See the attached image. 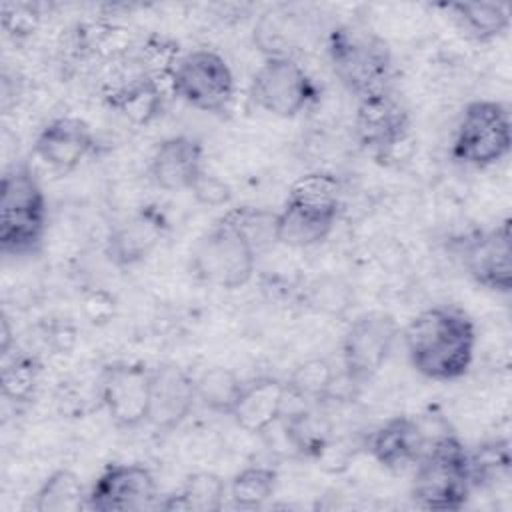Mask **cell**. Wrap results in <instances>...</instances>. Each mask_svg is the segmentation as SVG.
Listing matches in <instances>:
<instances>
[{
	"label": "cell",
	"mask_w": 512,
	"mask_h": 512,
	"mask_svg": "<svg viewBox=\"0 0 512 512\" xmlns=\"http://www.w3.org/2000/svg\"><path fill=\"white\" fill-rule=\"evenodd\" d=\"M192 192L204 204H220V202H226L228 196H230L228 188L222 182H218L216 178H210L208 174L198 182V186Z\"/></svg>",
	"instance_id": "obj_35"
},
{
	"label": "cell",
	"mask_w": 512,
	"mask_h": 512,
	"mask_svg": "<svg viewBox=\"0 0 512 512\" xmlns=\"http://www.w3.org/2000/svg\"><path fill=\"white\" fill-rule=\"evenodd\" d=\"M148 174L160 190L192 192L206 176L202 144L186 134L164 138L150 156Z\"/></svg>",
	"instance_id": "obj_15"
},
{
	"label": "cell",
	"mask_w": 512,
	"mask_h": 512,
	"mask_svg": "<svg viewBox=\"0 0 512 512\" xmlns=\"http://www.w3.org/2000/svg\"><path fill=\"white\" fill-rule=\"evenodd\" d=\"M512 146L510 112L496 100L468 102L456 124L452 158L474 168L502 162Z\"/></svg>",
	"instance_id": "obj_6"
},
{
	"label": "cell",
	"mask_w": 512,
	"mask_h": 512,
	"mask_svg": "<svg viewBox=\"0 0 512 512\" xmlns=\"http://www.w3.org/2000/svg\"><path fill=\"white\" fill-rule=\"evenodd\" d=\"M194 382H196V400L204 408L224 416L232 414L234 404L244 386V380H240L232 370L222 366L206 368L200 376L194 378Z\"/></svg>",
	"instance_id": "obj_28"
},
{
	"label": "cell",
	"mask_w": 512,
	"mask_h": 512,
	"mask_svg": "<svg viewBox=\"0 0 512 512\" xmlns=\"http://www.w3.org/2000/svg\"><path fill=\"white\" fill-rule=\"evenodd\" d=\"M250 96L268 114L294 118L316 98V86L294 58L268 56L252 78Z\"/></svg>",
	"instance_id": "obj_9"
},
{
	"label": "cell",
	"mask_w": 512,
	"mask_h": 512,
	"mask_svg": "<svg viewBox=\"0 0 512 512\" xmlns=\"http://www.w3.org/2000/svg\"><path fill=\"white\" fill-rule=\"evenodd\" d=\"M354 132L374 158H388L410 134V114L392 88L358 100Z\"/></svg>",
	"instance_id": "obj_11"
},
{
	"label": "cell",
	"mask_w": 512,
	"mask_h": 512,
	"mask_svg": "<svg viewBox=\"0 0 512 512\" xmlns=\"http://www.w3.org/2000/svg\"><path fill=\"white\" fill-rule=\"evenodd\" d=\"M340 180L330 172H310L292 182L286 200L308 208L340 214Z\"/></svg>",
	"instance_id": "obj_29"
},
{
	"label": "cell",
	"mask_w": 512,
	"mask_h": 512,
	"mask_svg": "<svg viewBox=\"0 0 512 512\" xmlns=\"http://www.w3.org/2000/svg\"><path fill=\"white\" fill-rule=\"evenodd\" d=\"M258 252L226 218H218L192 246L190 270L204 284L236 290L250 282Z\"/></svg>",
	"instance_id": "obj_5"
},
{
	"label": "cell",
	"mask_w": 512,
	"mask_h": 512,
	"mask_svg": "<svg viewBox=\"0 0 512 512\" xmlns=\"http://www.w3.org/2000/svg\"><path fill=\"white\" fill-rule=\"evenodd\" d=\"M196 402V382L180 366L162 364L152 368L150 406L146 422L158 432L176 430L192 412Z\"/></svg>",
	"instance_id": "obj_16"
},
{
	"label": "cell",
	"mask_w": 512,
	"mask_h": 512,
	"mask_svg": "<svg viewBox=\"0 0 512 512\" xmlns=\"http://www.w3.org/2000/svg\"><path fill=\"white\" fill-rule=\"evenodd\" d=\"M10 346H12V330H10L8 318L4 316V318H2V342H0V352H2V358L10 354Z\"/></svg>",
	"instance_id": "obj_36"
},
{
	"label": "cell",
	"mask_w": 512,
	"mask_h": 512,
	"mask_svg": "<svg viewBox=\"0 0 512 512\" xmlns=\"http://www.w3.org/2000/svg\"><path fill=\"white\" fill-rule=\"evenodd\" d=\"M166 230L164 212L152 204L142 206L108 234L104 254L116 268H132L160 246Z\"/></svg>",
	"instance_id": "obj_14"
},
{
	"label": "cell",
	"mask_w": 512,
	"mask_h": 512,
	"mask_svg": "<svg viewBox=\"0 0 512 512\" xmlns=\"http://www.w3.org/2000/svg\"><path fill=\"white\" fill-rule=\"evenodd\" d=\"M256 248L258 256L276 242V214L264 208L240 206L224 214Z\"/></svg>",
	"instance_id": "obj_32"
},
{
	"label": "cell",
	"mask_w": 512,
	"mask_h": 512,
	"mask_svg": "<svg viewBox=\"0 0 512 512\" xmlns=\"http://www.w3.org/2000/svg\"><path fill=\"white\" fill-rule=\"evenodd\" d=\"M336 78L360 100L390 88L392 56L388 44L358 26H336L326 42Z\"/></svg>",
	"instance_id": "obj_4"
},
{
	"label": "cell",
	"mask_w": 512,
	"mask_h": 512,
	"mask_svg": "<svg viewBox=\"0 0 512 512\" xmlns=\"http://www.w3.org/2000/svg\"><path fill=\"white\" fill-rule=\"evenodd\" d=\"M152 368L142 362H112L100 374V400L116 428L132 430L146 422Z\"/></svg>",
	"instance_id": "obj_10"
},
{
	"label": "cell",
	"mask_w": 512,
	"mask_h": 512,
	"mask_svg": "<svg viewBox=\"0 0 512 512\" xmlns=\"http://www.w3.org/2000/svg\"><path fill=\"white\" fill-rule=\"evenodd\" d=\"M94 134L86 120L60 116L50 120L34 140L36 156L58 174H68L92 152Z\"/></svg>",
	"instance_id": "obj_17"
},
{
	"label": "cell",
	"mask_w": 512,
	"mask_h": 512,
	"mask_svg": "<svg viewBox=\"0 0 512 512\" xmlns=\"http://www.w3.org/2000/svg\"><path fill=\"white\" fill-rule=\"evenodd\" d=\"M226 482L214 472H194L186 478L184 486L158 500L156 508L168 512H218L224 506Z\"/></svg>",
	"instance_id": "obj_24"
},
{
	"label": "cell",
	"mask_w": 512,
	"mask_h": 512,
	"mask_svg": "<svg viewBox=\"0 0 512 512\" xmlns=\"http://www.w3.org/2000/svg\"><path fill=\"white\" fill-rule=\"evenodd\" d=\"M84 314L92 324H106L116 312V300L106 290H90L84 296Z\"/></svg>",
	"instance_id": "obj_34"
},
{
	"label": "cell",
	"mask_w": 512,
	"mask_h": 512,
	"mask_svg": "<svg viewBox=\"0 0 512 512\" xmlns=\"http://www.w3.org/2000/svg\"><path fill=\"white\" fill-rule=\"evenodd\" d=\"M470 492L466 446L454 432L434 434L414 464L412 500L426 510H460Z\"/></svg>",
	"instance_id": "obj_3"
},
{
	"label": "cell",
	"mask_w": 512,
	"mask_h": 512,
	"mask_svg": "<svg viewBox=\"0 0 512 512\" xmlns=\"http://www.w3.org/2000/svg\"><path fill=\"white\" fill-rule=\"evenodd\" d=\"M234 88V74L228 62L208 48L190 50L178 56L170 76V90L174 96L188 106L210 114L228 112L234 100Z\"/></svg>",
	"instance_id": "obj_7"
},
{
	"label": "cell",
	"mask_w": 512,
	"mask_h": 512,
	"mask_svg": "<svg viewBox=\"0 0 512 512\" xmlns=\"http://www.w3.org/2000/svg\"><path fill=\"white\" fill-rule=\"evenodd\" d=\"M284 438L294 452L306 458H324L332 448L334 426L320 406H298L280 418Z\"/></svg>",
	"instance_id": "obj_21"
},
{
	"label": "cell",
	"mask_w": 512,
	"mask_h": 512,
	"mask_svg": "<svg viewBox=\"0 0 512 512\" xmlns=\"http://www.w3.org/2000/svg\"><path fill=\"white\" fill-rule=\"evenodd\" d=\"M402 338L412 368L428 380L454 382L472 366L476 328L462 308H426L408 322Z\"/></svg>",
	"instance_id": "obj_1"
},
{
	"label": "cell",
	"mask_w": 512,
	"mask_h": 512,
	"mask_svg": "<svg viewBox=\"0 0 512 512\" xmlns=\"http://www.w3.org/2000/svg\"><path fill=\"white\" fill-rule=\"evenodd\" d=\"M510 442L496 438L468 450V476L472 490H488L510 476Z\"/></svg>",
	"instance_id": "obj_27"
},
{
	"label": "cell",
	"mask_w": 512,
	"mask_h": 512,
	"mask_svg": "<svg viewBox=\"0 0 512 512\" xmlns=\"http://www.w3.org/2000/svg\"><path fill=\"white\" fill-rule=\"evenodd\" d=\"M286 382L274 376H258L244 382L230 418L248 434H266L286 412Z\"/></svg>",
	"instance_id": "obj_19"
},
{
	"label": "cell",
	"mask_w": 512,
	"mask_h": 512,
	"mask_svg": "<svg viewBox=\"0 0 512 512\" xmlns=\"http://www.w3.org/2000/svg\"><path fill=\"white\" fill-rule=\"evenodd\" d=\"M48 228L44 190L26 164L10 166L0 184V252L22 258L36 254Z\"/></svg>",
	"instance_id": "obj_2"
},
{
	"label": "cell",
	"mask_w": 512,
	"mask_h": 512,
	"mask_svg": "<svg viewBox=\"0 0 512 512\" xmlns=\"http://www.w3.org/2000/svg\"><path fill=\"white\" fill-rule=\"evenodd\" d=\"M2 24L8 34L16 38L28 36L38 24V14L32 10V6L26 4H6L2 8Z\"/></svg>",
	"instance_id": "obj_33"
},
{
	"label": "cell",
	"mask_w": 512,
	"mask_h": 512,
	"mask_svg": "<svg viewBox=\"0 0 512 512\" xmlns=\"http://www.w3.org/2000/svg\"><path fill=\"white\" fill-rule=\"evenodd\" d=\"M462 262L468 276L482 288L510 294L512 290V238L510 220L476 232L462 246Z\"/></svg>",
	"instance_id": "obj_13"
},
{
	"label": "cell",
	"mask_w": 512,
	"mask_h": 512,
	"mask_svg": "<svg viewBox=\"0 0 512 512\" xmlns=\"http://www.w3.org/2000/svg\"><path fill=\"white\" fill-rule=\"evenodd\" d=\"M2 360V396L16 404L30 402L36 394L42 370L38 358L26 352H14L12 356H4Z\"/></svg>",
	"instance_id": "obj_30"
},
{
	"label": "cell",
	"mask_w": 512,
	"mask_h": 512,
	"mask_svg": "<svg viewBox=\"0 0 512 512\" xmlns=\"http://www.w3.org/2000/svg\"><path fill=\"white\" fill-rule=\"evenodd\" d=\"M158 488L144 464H108L88 490V510L130 512L156 508Z\"/></svg>",
	"instance_id": "obj_12"
},
{
	"label": "cell",
	"mask_w": 512,
	"mask_h": 512,
	"mask_svg": "<svg viewBox=\"0 0 512 512\" xmlns=\"http://www.w3.org/2000/svg\"><path fill=\"white\" fill-rule=\"evenodd\" d=\"M32 508L36 512H80L88 508V492L72 470L60 468L34 492Z\"/></svg>",
	"instance_id": "obj_26"
},
{
	"label": "cell",
	"mask_w": 512,
	"mask_h": 512,
	"mask_svg": "<svg viewBox=\"0 0 512 512\" xmlns=\"http://www.w3.org/2000/svg\"><path fill=\"white\" fill-rule=\"evenodd\" d=\"M338 212H324L296 202H284L276 212V242L290 248H310L324 242L334 230Z\"/></svg>",
	"instance_id": "obj_20"
},
{
	"label": "cell",
	"mask_w": 512,
	"mask_h": 512,
	"mask_svg": "<svg viewBox=\"0 0 512 512\" xmlns=\"http://www.w3.org/2000/svg\"><path fill=\"white\" fill-rule=\"evenodd\" d=\"M432 436L418 418L394 416L370 434L368 452L382 468L400 472L416 464Z\"/></svg>",
	"instance_id": "obj_18"
},
{
	"label": "cell",
	"mask_w": 512,
	"mask_h": 512,
	"mask_svg": "<svg viewBox=\"0 0 512 512\" xmlns=\"http://www.w3.org/2000/svg\"><path fill=\"white\" fill-rule=\"evenodd\" d=\"M104 98L110 108L120 112L130 122L148 124L162 110L164 88L160 82L140 70L138 74H132L128 80L110 88Z\"/></svg>",
	"instance_id": "obj_22"
},
{
	"label": "cell",
	"mask_w": 512,
	"mask_h": 512,
	"mask_svg": "<svg viewBox=\"0 0 512 512\" xmlns=\"http://www.w3.org/2000/svg\"><path fill=\"white\" fill-rule=\"evenodd\" d=\"M278 474L268 466H248L232 476L228 496L238 508H260L276 492Z\"/></svg>",
	"instance_id": "obj_31"
},
{
	"label": "cell",
	"mask_w": 512,
	"mask_h": 512,
	"mask_svg": "<svg viewBox=\"0 0 512 512\" xmlns=\"http://www.w3.org/2000/svg\"><path fill=\"white\" fill-rule=\"evenodd\" d=\"M444 8L458 28L476 42H492L510 28V10L502 2H450Z\"/></svg>",
	"instance_id": "obj_23"
},
{
	"label": "cell",
	"mask_w": 512,
	"mask_h": 512,
	"mask_svg": "<svg viewBox=\"0 0 512 512\" xmlns=\"http://www.w3.org/2000/svg\"><path fill=\"white\" fill-rule=\"evenodd\" d=\"M334 384L336 372L326 358H308L300 362L286 380L288 396L302 406H322L332 398Z\"/></svg>",
	"instance_id": "obj_25"
},
{
	"label": "cell",
	"mask_w": 512,
	"mask_h": 512,
	"mask_svg": "<svg viewBox=\"0 0 512 512\" xmlns=\"http://www.w3.org/2000/svg\"><path fill=\"white\" fill-rule=\"evenodd\" d=\"M400 336L398 322L386 312L356 316L342 338V370L352 388L374 380L382 370Z\"/></svg>",
	"instance_id": "obj_8"
}]
</instances>
